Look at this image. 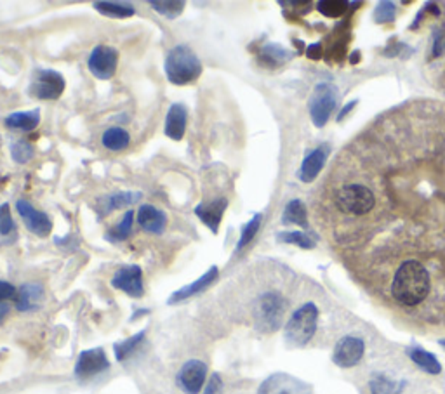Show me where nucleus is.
<instances>
[{
    "label": "nucleus",
    "mask_w": 445,
    "mask_h": 394,
    "mask_svg": "<svg viewBox=\"0 0 445 394\" xmlns=\"http://www.w3.org/2000/svg\"><path fill=\"white\" fill-rule=\"evenodd\" d=\"M430 294V273L417 261H407L397 270L392 282V295L404 306H417Z\"/></svg>",
    "instance_id": "nucleus-1"
},
{
    "label": "nucleus",
    "mask_w": 445,
    "mask_h": 394,
    "mask_svg": "<svg viewBox=\"0 0 445 394\" xmlns=\"http://www.w3.org/2000/svg\"><path fill=\"white\" fill-rule=\"evenodd\" d=\"M164 68L171 84L188 85L202 75V61L192 47L181 44L169 50Z\"/></svg>",
    "instance_id": "nucleus-2"
},
{
    "label": "nucleus",
    "mask_w": 445,
    "mask_h": 394,
    "mask_svg": "<svg viewBox=\"0 0 445 394\" xmlns=\"http://www.w3.org/2000/svg\"><path fill=\"white\" fill-rule=\"evenodd\" d=\"M318 309L313 302H306L294 311L290 320L286 325V341L294 348H303L312 341L317 332Z\"/></svg>",
    "instance_id": "nucleus-3"
},
{
    "label": "nucleus",
    "mask_w": 445,
    "mask_h": 394,
    "mask_svg": "<svg viewBox=\"0 0 445 394\" xmlns=\"http://www.w3.org/2000/svg\"><path fill=\"white\" fill-rule=\"evenodd\" d=\"M286 309V301L278 292L259 295L253 309L256 329H259L261 332H275L281 326Z\"/></svg>",
    "instance_id": "nucleus-4"
},
{
    "label": "nucleus",
    "mask_w": 445,
    "mask_h": 394,
    "mask_svg": "<svg viewBox=\"0 0 445 394\" xmlns=\"http://www.w3.org/2000/svg\"><path fill=\"white\" fill-rule=\"evenodd\" d=\"M376 198L369 188L362 184H348L336 193V205L341 212L350 215H365L372 211Z\"/></svg>",
    "instance_id": "nucleus-5"
},
{
    "label": "nucleus",
    "mask_w": 445,
    "mask_h": 394,
    "mask_svg": "<svg viewBox=\"0 0 445 394\" xmlns=\"http://www.w3.org/2000/svg\"><path fill=\"white\" fill-rule=\"evenodd\" d=\"M66 82L65 77L56 70L37 68L33 72V78L30 84V96L37 97L42 101H54L60 100L65 92Z\"/></svg>",
    "instance_id": "nucleus-6"
},
{
    "label": "nucleus",
    "mask_w": 445,
    "mask_h": 394,
    "mask_svg": "<svg viewBox=\"0 0 445 394\" xmlns=\"http://www.w3.org/2000/svg\"><path fill=\"white\" fill-rule=\"evenodd\" d=\"M310 117L315 127L322 129L336 108V89L330 84H318L308 102Z\"/></svg>",
    "instance_id": "nucleus-7"
},
{
    "label": "nucleus",
    "mask_w": 445,
    "mask_h": 394,
    "mask_svg": "<svg viewBox=\"0 0 445 394\" xmlns=\"http://www.w3.org/2000/svg\"><path fill=\"white\" fill-rule=\"evenodd\" d=\"M119 50L110 46H98L90 50L88 66L89 72L100 80H110L117 72Z\"/></svg>",
    "instance_id": "nucleus-8"
},
{
    "label": "nucleus",
    "mask_w": 445,
    "mask_h": 394,
    "mask_svg": "<svg viewBox=\"0 0 445 394\" xmlns=\"http://www.w3.org/2000/svg\"><path fill=\"white\" fill-rule=\"evenodd\" d=\"M258 394H312V388L289 373H273L259 385Z\"/></svg>",
    "instance_id": "nucleus-9"
},
{
    "label": "nucleus",
    "mask_w": 445,
    "mask_h": 394,
    "mask_svg": "<svg viewBox=\"0 0 445 394\" xmlns=\"http://www.w3.org/2000/svg\"><path fill=\"white\" fill-rule=\"evenodd\" d=\"M206 377L207 365L200 360H190L181 366L176 382L184 394H199L206 384Z\"/></svg>",
    "instance_id": "nucleus-10"
},
{
    "label": "nucleus",
    "mask_w": 445,
    "mask_h": 394,
    "mask_svg": "<svg viewBox=\"0 0 445 394\" xmlns=\"http://www.w3.org/2000/svg\"><path fill=\"white\" fill-rule=\"evenodd\" d=\"M16 208H18L19 215H21L23 223H25L26 230H28L30 233L44 238V236H47L53 231V220L49 219V215H47L46 212L37 211L30 202H26V200H18V202H16Z\"/></svg>",
    "instance_id": "nucleus-11"
},
{
    "label": "nucleus",
    "mask_w": 445,
    "mask_h": 394,
    "mask_svg": "<svg viewBox=\"0 0 445 394\" xmlns=\"http://www.w3.org/2000/svg\"><path fill=\"white\" fill-rule=\"evenodd\" d=\"M365 351V344L362 339L348 336L342 337L340 342L336 344L333 353V361L341 368H352V366L358 365V361L362 360Z\"/></svg>",
    "instance_id": "nucleus-12"
},
{
    "label": "nucleus",
    "mask_w": 445,
    "mask_h": 394,
    "mask_svg": "<svg viewBox=\"0 0 445 394\" xmlns=\"http://www.w3.org/2000/svg\"><path fill=\"white\" fill-rule=\"evenodd\" d=\"M108 366L110 361L101 348L82 351L77 360V365H75V376L78 379H90V377L108 370Z\"/></svg>",
    "instance_id": "nucleus-13"
},
{
    "label": "nucleus",
    "mask_w": 445,
    "mask_h": 394,
    "mask_svg": "<svg viewBox=\"0 0 445 394\" xmlns=\"http://www.w3.org/2000/svg\"><path fill=\"white\" fill-rule=\"evenodd\" d=\"M112 285L115 289L122 290L131 297H143L145 287H143V271L136 264L131 266H122L112 278Z\"/></svg>",
    "instance_id": "nucleus-14"
},
{
    "label": "nucleus",
    "mask_w": 445,
    "mask_h": 394,
    "mask_svg": "<svg viewBox=\"0 0 445 394\" xmlns=\"http://www.w3.org/2000/svg\"><path fill=\"white\" fill-rule=\"evenodd\" d=\"M226 208H228V198L211 200V202H204V203L197 205L195 215L202 220L204 224H206L212 233H218Z\"/></svg>",
    "instance_id": "nucleus-15"
},
{
    "label": "nucleus",
    "mask_w": 445,
    "mask_h": 394,
    "mask_svg": "<svg viewBox=\"0 0 445 394\" xmlns=\"http://www.w3.org/2000/svg\"><path fill=\"white\" fill-rule=\"evenodd\" d=\"M218 277H219L218 266H211L199 279H195V282L190 283V285L183 287V289H179L178 292L172 294L171 297H169V304H178V302L187 301V299L193 297V295L202 294L204 290H207L209 287L218 279Z\"/></svg>",
    "instance_id": "nucleus-16"
},
{
    "label": "nucleus",
    "mask_w": 445,
    "mask_h": 394,
    "mask_svg": "<svg viewBox=\"0 0 445 394\" xmlns=\"http://www.w3.org/2000/svg\"><path fill=\"white\" fill-rule=\"evenodd\" d=\"M137 223L141 230L152 235H162L167 226V214L150 203H143L137 211Z\"/></svg>",
    "instance_id": "nucleus-17"
},
{
    "label": "nucleus",
    "mask_w": 445,
    "mask_h": 394,
    "mask_svg": "<svg viewBox=\"0 0 445 394\" xmlns=\"http://www.w3.org/2000/svg\"><path fill=\"white\" fill-rule=\"evenodd\" d=\"M188 124V108L181 102H174L169 108L167 117H165V136L172 141H181L187 132Z\"/></svg>",
    "instance_id": "nucleus-18"
},
{
    "label": "nucleus",
    "mask_w": 445,
    "mask_h": 394,
    "mask_svg": "<svg viewBox=\"0 0 445 394\" xmlns=\"http://www.w3.org/2000/svg\"><path fill=\"white\" fill-rule=\"evenodd\" d=\"M327 160V148L325 147H318L313 151H310L308 155L303 160L301 169H299V179L303 183H312V181L317 179L318 172L324 169Z\"/></svg>",
    "instance_id": "nucleus-19"
},
{
    "label": "nucleus",
    "mask_w": 445,
    "mask_h": 394,
    "mask_svg": "<svg viewBox=\"0 0 445 394\" xmlns=\"http://www.w3.org/2000/svg\"><path fill=\"white\" fill-rule=\"evenodd\" d=\"M141 198H143V195L140 191H117L105 196L100 205H98V211H100V215H106L110 212L117 211V208H124L127 205L140 202Z\"/></svg>",
    "instance_id": "nucleus-20"
},
{
    "label": "nucleus",
    "mask_w": 445,
    "mask_h": 394,
    "mask_svg": "<svg viewBox=\"0 0 445 394\" xmlns=\"http://www.w3.org/2000/svg\"><path fill=\"white\" fill-rule=\"evenodd\" d=\"M38 124H41V110L38 108L30 110V112L11 113L6 118V127L13 129V131L31 132L38 127Z\"/></svg>",
    "instance_id": "nucleus-21"
},
{
    "label": "nucleus",
    "mask_w": 445,
    "mask_h": 394,
    "mask_svg": "<svg viewBox=\"0 0 445 394\" xmlns=\"http://www.w3.org/2000/svg\"><path fill=\"white\" fill-rule=\"evenodd\" d=\"M42 297H44V289L38 283H26L19 289L16 295V306L19 311H33L41 306Z\"/></svg>",
    "instance_id": "nucleus-22"
},
{
    "label": "nucleus",
    "mask_w": 445,
    "mask_h": 394,
    "mask_svg": "<svg viewBox=\"0 0 445 394\" xmlns=\"http://www.w3.org/2000/svg\"><path fill=\"white\" fill-rule=\"evenodd\" d=\"M94 9L100 14L108 16V18L125 19L136 14V7L129 2H112V0H103V2H94Z\"/></svg>",
    "instance_id": "nucleus-23"
},
{
    "label": "nucleus",
    "mask_w": 445,
    "mask_h": 394,
    "mask_svg": "<svg viewBox=\"0 0 445 394\" xmlns=\"http://www.w3.org/2000/svg\"><path fill=\"white\" fill-rule=\"evenodd\" d=\"M290 58H293V54L278 44H266L258 54L259 63L266 66H281L289 61Z\"/></svg>",
    "instance_id": "nucleus-24"
},
{
    "label": "nucleus",
    "mask_w": 445,
    "mask_h": 394,
    "mask_svg": "<svg viewBox=\"0 0 445 394\" xmlns=\"http://www.w3.org/2000/svg\"><path fill=\"white\" fill-rule=\"evenodd\" d=\"M101 143L110 151H122V149L127 148L129 143H131V136H129L127 131H124L120 127H110L101 136Z\"/></svg>",
    "instance_id": "nucleus-25"
},
{
    "label": "nucleus",
    "mask_w": 445,
    "mask_h": 394,
    "mask_svg": "<svg viewBox=\"0 0 445 394\" xmlns=\"http://www.w3.org/2000/svg\"><path fill=\"white\" fill-rule=\"evenodd\" d=\"M283 224H298L301 228H308V214H306V207L301 200H290L286 205L282 214Z\"/></svg>",
    "instance_id": "nucleus-26"
},
{
    "label": "nucleus",
    "mask_w": 445,
    "mask_h": 394,
    "mask_svg": "<svg viewBox=\"0 0 445 394\" xmlns=\"http://www.w3.org/2000/svg\"><path fill=\"white\" fill-rule=\"evenodd\" d=\"M409 356H411V360L414 361L421 370H424L426 373H431V376H436V373H440V370H442L440 361L436 360L431 353H428V351L421 348H411L409 349Z\"/></svg>",
    "instance_id": "nucleus-27"
},
{
    "label": "nucleus",
    "mask_w": 445,
    "mask_h": 394,
    "mask_svg": "<svg viewBox=\"0 0 445 394\" xmlns=\"http://www.w3.org/2000/svg\"><path fill=\"white\" fill-rule=\"evenodd\" d=\"M369 389H371V394H400L404 389V382L377 373L369 382Z\"/></svg>",
    "instance_id": "nucleus-28"
},
{
    "label": "nucleus",
    "mask_w": 445,
    "mask_h": 394,
    "mask_svg": "<svg viewBox=\"0 0 445 394\" xmlns=\"http://www.w3.org/2000/svg\"><path fill=\"white\" fill-rule=\"evenodd\" d=\"M134 218H136L134 211L125 212L124 219H122L115 228H112V230H110L108 233L105 235V240H108V242H112V243L125 242V240H127L129 236H131V233H132Z\"/></svg>",
    "instance_id": "nucleus-29"
},
{
    "label": "nucleus",
    "mask_w": 445,
    "mask_h": 394,
    "mask_svg": "<svg viewBox=\"0 0 445 394\" xmlns=\"http://www.w3.org/2000/svg\"><path fill=\"white\" fill-rule=\"evenodd\" d=\"M150 6L155 9V13L164 16V18L176 19L178 16H181V13H183L187 4H184L183 0H160V2H157V0H150Z\"/></svg>",
    "instance_id": "nucleus-30"
},
{
    "label": "nucleus",
    "mask_w": 445,
    "mask_h": 394,
    "mask_svg": "<svg viewBox=\"0 0 445 394\" xmlns=\"http://www.w3.org/2000/svg\"><path fill=\"white\" fill-rule=\"evenodd\" d=\"M261 223H263V214H256L254 218L242 228V233H240V238L237 243V252H240L244 247H247L251 242H253L254 236L258 235L259 228H261Z\"/></svg>",
    "instance_id": "nucleus-31"
},
{
    "label": "nucleus",
    "mask_w": 445,
    "mask_h": 394,
    "mask_svg": "<svg viewBox=\"0 0 445 394\" xmlns=\"http://www.w3.org/2000/svg\"><path fill=\"white\" fill-rule=\"evenodd\" d=\"M277 240L282 243H289V245H298L301 248H313L315 242L308 235L303 231H282L277 235Z\"/></svg>",
    "instance_id": "nucleus-32"
},
{
    "label": "nucleus",
    "mask_w": 445,
    "mask_h": 394,
    "mask_svg": "<svg viewBox=\"0 0 445 394\" xmlns=\"http://www.w3.org/2000/svg\"><path fill=\"white\" fill-rule=\"evenodd\" d=\"M143 339H145V332H140V334H136V336L125 339V341L117 342V344H115V356H117V360L124 361L125 358L131 356L134 351H136L137 346H140L141 342H143Z\"/></svg>",
    "instance_id": "nucleus-33"
},
{
    "label": "nucleus",
    "mask_w": 445,
    "mask_h": 394,
    "mask_svg": "<svg viewBox=\"0 0 445 394\" xmlns=\"http://www.w3.org/2000/svg\"><path fill=\"white\" fill-rule=\"evenodd\" d=\"M350 4L345 0H322L317 4V9L327 18H340L348 11Z\"/></svg>",
    "instance_id": "nucleus-34"
},
{
    "label": "nucleus",
    "mask_w": 445,
    "mask_h": 394,
    "mask_svg": "<svg viewBox=\"0 0 445 394\" xmlns=\"http://www.w3.org/2000/svg\"><path fill=\"white\" fill-rule=\"evenodd\" d=\"M11 156H13L16 164H28L35 156V148L28 141H14L11 144Z\"/></svg>",
    "instance_id": "nucleus-35"
},
{
    "label": "nucleus",
    "mask_w": 445,
    "mask_h": 394,
    "mask_svg": "<svg viewBox=\"0 0 445 394\" xmlns=\"http://www.w3.org/2000/svg\"><path fill=\"white\" fill-rule=\"evenodd\" d=\"M397 14V7L393 2H379L376 6V11H374V19L376 23L383 25V23H389L395 19Z\"/></svg>",
    "instance_id": "nucleus-36"
},
{
    "label": "nucleus",
    "mask_w": 445,
    "mask_h": 394,
    "mask_svg": "<svg viewBox=\"0 0 445 394\" xmlns=\"http://www.w3.org/2000/svg\"><path fill=\"white\" fill-rule=\"evenodd\" d=\"M14 219L11 215V208L9 203H2L0 205V235L7 236L14 231Z\"/></svg>",
    "instance_id": "nucleus-37"
},
{
    "label": "nucleus",
    "mask_w": 445,
    "mask_h": 394,
    "mask_svg": "<svg viewBox=\"0 0 445 394\" xmlns=\"http://www.w3.org/2000/svg\"><path fill=\"white\" fill-rule=\"evenodd\" d=\"M223 393V380L219 373H214L209 380V384L206 385V391L204 394H221Z\"/></svg>",
    "instance_id": "nucleus-38"
},
{
    "label": "nucleus",
    "mask_w": 445,
    "mask_h": 394,
    "mask_svg": "<svg viewBox=\"0 0 445 394\" xmlns=\"http://www.w3.org/2000/svg\"><path fill=\"white\" fill-rule=\"evenodd\" d=\"M16 297V287L9 282H0V302Z\"/></svg>",
    "instance_id": "nucleus-39"
},
{
    "label": "nucleus",
    "mask_w": 445,
    "mask_h": 394,
    "mask_svg": "<svg viewBox=\"0 0 445 394\" xmlns=\"http://www.w3.org/2000/svg\"><path fill=\"white\" fill-rule=\"evenodd\" d=\"M444 49H445L444 33L439 30V31H436V33H435V37H433V56H440Z\"/></svg>",
    "instance_id": "nucleus-40"
},
{
    "label": "nucleus",
    "mask_w": 445,
    "mask_h": 394,
    "mask_svg": "<svg viewBox=\"0 0 445 394\" xmlns=\"http://www.w3.org/2000/svg\"><path fill=\"white\" fill-rule=\"evenodd\" d=\"M306 56H308L310 59H313V61H318V59L322 58V46L320 44L308 46V49H306Z\"/></svg>",
    "instance_id": "nucleus-41"
},
{
    "label": "nucleus",
    "mask_w": 445,
    "mask_h": 394,
    "mask_svg": "<svg viewBox=\"0 0 445 394\" xmlns=\"http://www.w3.org/2000/svg\"><path fill=\"white\" fill-rule=\"evenodd\" d=\"M355 106H357V100L350 101V102H348V105H345V106H342V110H341V112H340V115H337V120H340V122H341V120H345V117H346V115H348V113H350V112H352V110H353V108H355Z\"/></svg>",
    "instance_id": "nucleus-42"
},
{
    "label": "nucleus",
    "mask_w": 445,
    "mask_h": 394,
    "mask_svg": "<svg viewBox=\"0 0 445 394\" xmlns=\"http://www.w3.org/2000/svg\"><path fill=\"white\" fill-rule=\"evenodd\" d=\"M7 313H9V306H7L6 302H0V323L4 321V318L7 316Z\"/></svg>",
    "instance_id": "nucleus-43"
},
{
    "label": "nucleus",
    "mask_w": 445,
    "mask_h": 394,
    "mask_svg": "<svg viewBox=\"0 0 445 394\" xmlns=\"http://www.w3.org/2000/svg\"><path fill=\"white\" fill-rule=\"evenodd\" d=\"M348 59H350V63H352V65H357L358 59H360V53H358V50H355V53H353Z\"/></svg>",
    "instance_id": "nucleus-44"
},
{
    "label": "nucleus",
    "mask_w": 445,
    "mask_h": 394,
    "mask_svg": "<svg viewBox=\"0 0 445 394\" xmlns=\"http://www.w3.org/2000/svg\"><path fill=\"white\" fill-rule=\"evenodd\" d=\"M440 346H442V348H445V339H442V341H440Z\"/></svg>",
    "instance_id": "nucleus-45"
}]
</instances>
